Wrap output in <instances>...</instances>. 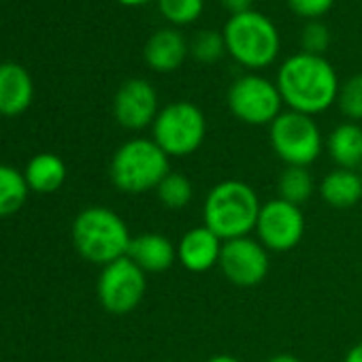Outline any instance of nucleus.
<instances>
[{"label": "nucleus", "instance_id": "f257e3e1", "mask_svg": "<svg viewBox=\"0 0 362 362\" xmlns=\"http://www.w3.org/2000/svg\"><path fill=\"white\" fill-rule=\"evenodd\" d=\"M275 86L290 111L311 117L337 105L341 88L334 66L324 56L307 52L292 54L279 64Z\"/></svg>", "mask_w": 362, "mask_h": 362}, {"label": "nucleus", "instance_id": "f03ea898", "mask_svg": "<svg viewBox=\"0 0 362 362\" xmlns=\"http://www.w3.org/2000/svg\"><path fill=\"white\" fill-rule=\"evenodd\" d=\"M262 203L258 192L241 179H224L216 184L203 203V226L222 241L250 237L256 230Z\"/></svg>", "mask_w": 362, "mask_h": 362}, {"label": "nucleus", "instance_id": "7ed1b4c3", "mask_svg": "<svg viewBox=\"0 0 362 362\" xmlns=\"http://www.w3.org/2000/svg\"><path fill=\"white\" fill-rule=\"evenodd\" d=\"M226 54L247 71L269 69L281 49V37L277 26L264 13L250 9L230 16L222 30Z\"/></svg>", "mask_w": 362, "mask_h": 362}, {"label": "nucleus", "instance_id": "20e7f679", "mask_svg": "<svg viewBox=\"0 0 362 362\" xmlns=\"http://www.w3.org/2000/svg\"><path fill=\"white\" fill-rule=\"evenodd\" d=\"M75 250L94 264H111L128 254L130 230L126 222L107 207H88L73 222Z\"/></svg>", "mask_w": 362, "mask_h": 362}, {"label": "nucleus", "instance_id": "39448f33", "mask_svg": "<svg viewBox=\"0 0 362 362\" xmlns=\"http://www.w3.org/2000/svg\"><path fill=\"white\" fill-rule=\"evenodd\" d=\"M170 173V158L153 139H130L113 153L109 177L124 194H145Z\"/></svg>", "mask_w": 362, "mask_h": 362}, {"label": "nucleus", "instance_id": "423d86ee", "mask_svg": "<svg viewBox=\"0 0 362 362\" xmlns=\"http://www.w3.org/2000/svg\"><path fill=\"white\" fill-rule=\"evenodd\" d=\"M207 136V117L190 100H175L160 109L151 124V139L168 158L192 156Z\"/></svg>", "mask_w": 362, "mask_h": 362}, {"label": "nucleus", "instance_id": "0eeeda50", "mask_svg": "<svg viewBox=\"0 0 362 362\" xmlns=\"http://www.w3.org/2000/svg\"><path fill=\"white\" fill-rule=\"evenodd\" d=\"M269 141L275 156L286 166L309 168L324 149V136L311 115L298 111H281L269 126Z\"/></svg>", "mask_w": 362, "mask_h": 362}, {"label": "nucleus", "instance_id": "6e6552de", "mask_svg": "<svg viewBox=\"0 0 362 362\" xmlns=\"http://www.w3.org/2000/svg\"><path fill=\"white\" fill-rule=\"evenodd\" d=\"M226 103L230 113L247 126H271L284 111L275 81L258 73L237 77L228 88Z\"/></svg>", "mask_w": 362, "mask_h": 362}, {"label": "nucleus", "instance_id": "1a4fd4ad", "mask_svg": "<svg viewBox=\"0 0 362 362\" xmlns=\"http://www.w3.org/2000/svg\"><path fill=\"white\" fill-rule=\"evenodd\" d=\"M145 290L147 277L128 256L103 267L96 286L100 305L113 315H126L134 311L141 305Z\"/></svg>", "mask_w": 362, "mask_h": 362}, {"label": "nucleus", "instance_id": "9d476101", "mask_svg": "<svg viewBox=\"0 0 362 362\" xmlns=\"http://www.w3.org/2000/svg\"><path fill=\"white\" fill-rule=\"evenodd\" d=\"M256 235L269 252H290L305 237V216L298 205L271 199L260 209Z\"/></svg>", "mask_w": 362, "mask_h": 362}, {"label": "nucleus", "instance_id": "9b49d317", "mask_svg": "<svg viewBox=\"0 0 362 362\" xmlns=\"http://www.w3.org/2000/svg\"><path fill=\"white\" fill-rule=\"evenodd\" d=\"M224 277L239 286V288H252L264 281L271 269L269 250L252 237H241L233 241H224L220 264Z\"/></svg>", "mask_w": 362, "mask_h": 362}, {"label": "nucleus", "instance_id": "f8f14e48", "mask_svg": "<svg viewBox=\"0 0 362 362\" xmlns=\"http://www.w3.org/2000/svg\"><path fill=\"white\" fill-rule=\"evenodd\" d=\"M160 113L158 92L147 79H128L113 98V115L126 130H143Z\"/></svg>", "mask_w": 362, "mask_h": 362}, {"label": "nucleus", "instance_id": "ddd939ff", "mask_svg": "<svg viewBox=\"0 0 362 362\" xmlns=\"http://www.w3.org/2000/svg\"><path fill=\"white\" fill-rule=\"evenodd\" d=\"M224 241L207 226L190 228L177 243V262L190 273H205L220 264Z\"/></svg>", "mask_w": 362, "mask_h": 362}, {"label": "nucleus", "instance_id": "4468645a", "mask_svg": "<svg viewBox=\"0 0 362 362\" xmlns=\"http://www.w3.org/2000/svg\"><path fill=\"white\" fill-rule=\"evenodd\" d=\"M188 54H190V43L177 28L156 30L143 47V58L147 66L156 73L177 71L186 62Z\"/></svg>", "mask_w": 362, "mask_h": 362}, {"label": "nucleus", "instance_id": "2eb2a0df", "mask_svg": "<svg viewBox=\"0 0 362 362\" xmlns=\"http://www.w3.org/2000/svg\"><path fill=\"white\" fill-rule=\"evenodd\" d=\"M145 275L164 273L177 262V245L160 233H143L132 237L126 254Z\"/></svg>", "mask_w": 362, "mask_h": 362}, {"label": "nucleus", "instance_id": "dca6fc26", "mask_svg": "<svg viewBox=\"0 0 362 362\" xmlns=\"http://www.w3.org/2000/svg\"><path fill=\"white\" fill-rule=\"evenodd\" d=\"M33 79L28 71L16 62L0 64V113L20 115L33 103Z\"/></svg>", "mask_w": 362, "mask_h": 362}, {"label": "nucleus", "instance_id": "f3484780", "mask_svg": "<svg viewBox=\"0 0 362 362\" xmlns=\"http://www.w3.org/2000/svg\"><path fill=\"white\" fill-rule=\"evenodd\" d=\"M320 199L332 209H351L362 199V179L358 170L334 168L317 186Z\"/></svg>", "mask_w": 362, "mask_h": 362}, {"label": "nucleus", "instance_id": "a211bd4d", "mask_svg": "<svg viewBox=\"0 0 362 362\" xmlns=\"http://www.w3.org/2000/svg\"><path fill=\"white\" fill-rule=\"evenodd\" d=\"M326 149L337 168H362V126L356 122H343L334 126L326 139Z\"/></svg>", "mask_w": 362, "mask_h": 362}, {"label": "nucleus", "instance_id": "6ab92c4d", "mask_svg": "<svg viewBox=\"0 0 362 362\" xmlns=\"http://www.w3.org/2000/svg\"><path fill=\"white\" fill-rule=\"evenodd\" d=\"M28 188L41 194H49L56 192L66 179V166L62 162V158H58L56 153H39L35 156L24 173Z\"/></svg>", "mask_w": 362, "mask_h": 362}, {"label": "nucleus", "instance_id": "aec40b11", "mask_svg": "<svg viewBox=\"0 0 362 362\" xmlns=\"http://www.w3.org/2000/svg\"><path fill=\"white\" fill-rule=\"evenodd\" d=\"M279 199L292 203V205H303L315 194V181L305 166H286L279 175L277 181Z\"/></svg>", "mask_w": 362, "mask_h": 362}, {"label": "nucleus", "instance_id": "412c9836", "mask_svg": "<svg viewBox=\"0 0 362 362\" xmlns=\"http://www.w3.org/2000/svg\"><path fill=\"white\" fill-rule=\"evenodd\" d=\"M28 199V181L13 166L0 164V218L22 209Z\"/></svg>", "mask_w": 362, "mask_h": 362}, {"label": "nucleus", "instance_id": "4be33fe9", "mask_svg": "<svg viewBox=\"0 0 362 362\" xmlns=\"http://www.w3.org/2000/svg\"><path fill=\"white\" fill-rule=\"evenodd\" d=\"M156 194H158V201L164 205V209L181 211V209H186L190 205V201L194 199V186L184 173L170 170L160 181V186L156 188Z\"/></svg>", "mask_w": 362, "mask_h": 362}, {"label": "nucleus", "instance_id": "5701e85b", "mask_svg": "<svg viewBox=\"0 0 362 362\" xmlns=\"http://www.w3.org/2000/svg\"><path fill=\"white\" fill-rule=\"evenodd\" d=\"M158 9L170 26H190L203 16L205 0H158Z\"/></svg>", "mask_w": 362, "mask_h": 362}, {"label": "nucleus", "instance_id": "b1692460", "mask_svg": "<svg viewBox=\"0 0 362 362\" xmlns=\"http://www.w3.org/2000/svg\"><path fill=\"white\" fill-rule=\"evenodd\" d=\"M226 54L224 37L218 30H201L190 41V56L201 64H216Z\"/></svg>", "mask_w": 362, "mask_h": 362}, {"label": "nucleus", "instance_id": "393cba45", "mask_svg": "<svg viewBox=\"0 0 362 362\" xmlns=\"http://www.w3.org/2000/svg\"><path fill=\"white\" fill-rule=\"evenodd\" d=\"M337 107L347 122H362V73H356L341 83Z\"/></svg>", "mask_w": 362, "mask_h": 362}, {"label": "nucleus", "instance_id": "a878e982", "mask_svg": "<svg viewBox=\"0 0 362 362\" xmlns=\"http://www.w3.org/2000/svg\"><path fill=\"white\" fill-rule=\"evenodd\" d=\"M328 43H330V35H328V28L315 20V22H307L303 33H300V45H303V52L307 54H315V56H322L326 49H328Z\"/></svg>", "mask_w": 362, "mask_h": 362}, {"label": "nucleus", "instance_id": "bb28decb", "mask_svg": "<svg viewBox=\"0 0 362 362\" xmlns=\"http://www.w3.org/2000/svg\"><path fill=\"white\" fill-rule=\"evenodd\" d=\"M332 5L334 0H288L290 11L307 22H315L324 18L332 9Z\"/></svg>", "mask_w": 362, "mask_h": 362}, {"label": "nucleus", "instance_id": "cd10ccee", "mask_svg": "<svg viewBox=\"0 0 362 362\" xmlns=\"http://www.w3.org/2000/svg\"><path fill=\"white\" fill-rule=\"evenodd\" d=\"M222 7L230 13V16H237V13H243V11H250L254 0H220Z\"/></svg>", "mask_w": 362, "mask_h": 362}, {"label": "nucleus", "instance_id": "c85d7f7f", "mask_svg": "<svg viewBox=\"0 0 362 362\" xmlns=\"http://www.w3.org/2000/svg\"><path fill=\"white\" fill-rule=\"evenodd\" d=\"M343 362H362V341L356 343V345L347 351V356H345Z\"/></svg>", "mask_w": 362, "mask_h": 362}, {"label": "nucleus", "instance_id": "c756f323", "mask_svg": "<svg viewBox=\"0 0 362 362\" xmlns=\"http://www.w3.org/2000/svg\"><path fill=\"white\" fill-rule=\"evenodd\" d=\"M267 362H303V360L296 358V356H292V354H277V356L269 358Z\"/></svg>", "mask_w": 362, "mask_h": 362}, {"label": "nucleus", "instance_id": "7c9ffc66", "mask_svg": "<svg viewBox=\"0 0 362 362\" xmlns=\"http://www.w3.org/2000/svg\"><path fill=\"white\" fill-rule=\"evenodd\" d=\"M119 5L124 7H143V5H149V3H158V0H117Z\"/></svg>", "mask_w": 362, "mask_h": 362}, {"label": "nucleus", "instance_id": "2f4dec72", "mask_svg": "<svg viewBox=\"0 0 362 362\" xmlns=\"http://www.w3.org/2000/svg\"><path fill=\"white\" fill-rule=\"evenodd\" d=\"M205 362H241V360H239V358H235V356H228V354H218V356L207 358Z\"/></svg>", "mask_w": 362, "mask_h": 362}, {"label": "nucleus", "instance_id": "473e14b6", "mask_svg": "<svg viewBox=\"0 0 362 362\" xmlns=\"http://www.w3.org/2000/svg\"><path fill=\"white\" fill-rule=\"evenodd\" d=\"M360 179H362V168H360Z\"/></svg>", "mask_w": 362, "mask_h": 362}]
</instances>
